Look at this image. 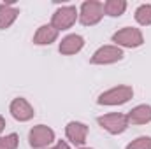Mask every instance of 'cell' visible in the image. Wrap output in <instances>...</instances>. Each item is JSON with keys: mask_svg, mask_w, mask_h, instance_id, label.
<instances>
[{"mask_svg": "<svg viewBox=\"0 0 151 149\" xmlns=\"http://www.w3.org/2000/svg\"><path fill=\"white\" fill-rule=\"evenodd\" d=\"M97 121H99V125H100L106 132H109L111 135L123 133V132L128 128V117H127V114H121V112L104 114V116H100Z\"/></svg>", "mask_w": 151, "mask_h": 149, "instance_id": "5", "label": "cell"}, {"mask_svg": "<svg viewBox=\"0 0 151 149\" xmlns=\"http://www.w3.org/2000/svg\"><path fill=\"white\" fill-rule=\"evenodd\" d=\"M18 144H19V137L16 133L0 137V149H18Z\"/></svg>", "mask_w": 151, "mask_h": 149, "instance_id": "16", "label": "cell"}, {"mask_svg": "<svg viewBox=\"0 0 151 149\" xmlns=\"http://www.w3.org/2000/svg\"><path fill=\"white\" fill-rule=\"evenodd\" d=\"M9 111L12 114V117L14 119H18V121H21V123H25V121H30L32 117H34V107L27 102V98H14L12 102H11V107H9Z\"/></svg>", "mask_w": 151, "mask_h": 149, "instance_id": "8", "label": "cell"}, {"mask_svg": "<svg viewBox=\"0 0 151 149\" xmlns=\"http://www.w3.org/2000/svg\"><path fill=\"white\" fill-rule=\"evenodd\" d=\"M127 149H151V137H137L127 146Z\"/></svg>", "mask_w": 151, "mask_h": 149, "instance_id": "17", "label": "cell"}, {"mask_svg": "<svg viewBox=\"0 0 151 149\" xmlns=\"http://www.w3.org/2000/svg\"><path fill=\"white\" fill-rule=\"evenodd\" d=\"M128 117V125H146V123H151V105H146V104H141L137 107H134L132 111L127 114Z\"/></svg>", "mask_w": 151, "mask_h": 149, "instance_id": "12", "label": "cell"}, {"mask_svg": "<svg viewBox=\"0 0 151 149\" xmlns=\"http://www.w3.org/2000/svg\"><path fill=\"white\" fill-rule=\"evenodd\" d=\"M134 97V90L132 86H114L111 90L104 91L99 98H97V104L99 105H123L127 104L130 98Z\"/></svg>", "mask_w": 151, "mask_h": 149, "instance_id": "1", "label": "cell"}, {"mask_svg": "<svg viewBox=\"0 0 151 149\" xmlns=\"http://www.w3.org/2000/svg\"><path fill=\"white\" fill-rule=\"evenodd\" d=\"M65 135L74 146H83L86 142V137H88V126L84 123H79V121H70L65 126Z\"/></svg>", "mask_w": 151, "mask_h": 149, "instance_id": "9", "label": "cell"}, {"mask_svg": "<svg viewBox=\"0 0 151 149\" xmlns=\"http://www.w3.org/2000/svg\"><path fill=\"white\" fill-rule=\"evenodd\" d=\"M125 11H127V2H125V0H107V2L104 4V12H106L107 16L118 18V16H121Z\"/></svg>", "mask_w": 151, "mask_h": 149, "instance_id": "14", "label": "cell"}, {"mask_svg": "<svg viewBox=\"0 0 151 149\" xmlns=\"http://www.w3.org/2000/svg\"><path fill=\"white\" fill-rule=\"evenodd\" d=\"M4 128H5V119H4V116H0V133L4 132Z\"/></svg>", "mask_w": 151, "mask_h": 149, "instance_id": "19", "label": "cell"}, {"mask_svg": "<svg viewBox=\"0 0 151 149\" xmlns=\"http://www.w3.org/2000/svg\"><path fill=\"white\" fill-rule=\"evenodd\" d=\"M47 149H70V148H69V144H67V142L60 140V142H56L53 148H47Z\"/></svg>", "mask_w": 151, "mask_h": 149, "instance_id": "18", "label": "cell"}, {"mask_svg": "<svg viewBox=\"0 0 151 149\" xmlns=\"http://www.w3.org/2000/svg\"><path fill=\"white\" fill-rule=\"evenodd\" d=\"M113 42H116L118 47H139L144 44V35L139 28L125 27L113 35Z\"/></svg>", "mask_w": 151, "mask_h": 149, "instance_id": "3", "label": "cell"}, {"mask_svg": "<svg viewBox=\"0 0 151 149\" xmlns=\"http://www.w3.org/2000/svg\"><path fill=\"white\" fill-rule=\"evenodd\" d=\"M81 149H90V148H81Z\"/></svg>", "mask_w": 151, "mask_h": 149, "instance_id": "20", "label": "cell"}, {"mask_svg": "<svg viewBox=\"0 0 151 149\" xmlns=\"http://www.w3.org/2000/svg\"><path fill=\"white\" fill-rule=\"evenodd\" d=\"M58 34L60 32L53 25H42V27L37 28V32L34 35V44H37V46H49V44H53L58 39Z\"/></svg>", "mask_w": 151, "mask_h": 149, "instance_id": "11", "label": "cell"}, {"mask_svg": "<svg viewBox=\"0 0 151 149\" xmlns=\"http://www.w3.org/2000/svg\"><path fill=\"white\" fill-rule=\"evenodd\" d=\"M28 142L34 149H47L55 142V132L46 125H37L30 130Z\"/></svg>", "mask_w": 151, "mask_h": 149, "instance_id": "6", "label": "cell"}, {"mask_svg": "<svg viewBox=\"0 0 151 149\" xmlns=\"http://www.w3.org/2000/svg\"><path fill=\"white\" fill-rule=\"evenodd\" d=\"M104 18V4L99 0H86L79 9V21L84 27H93Z\"/></svg>", "mask_w": 151, "mask_h": 149, "instance_id": "2", "label": "cell"}, {"mask_svg": "<svg viewBox=\"0 0 151 149\" xmlns=\"http://www.w3.org/2000/svg\"><path fill=\"white\" fill-rule=\"evenodd\" d=\"M12 4H14L12 0L0 4V30L9 28V27L16 21L18 14H19V11H18L16 7H12Z\"/></svg>", "mask_w": 151, "mask_h": 149, "instance_id": "13", "label": "cell"}, {"mask_svg": "<svg viewBox=\"0 0 151 149\" xmlns=\"http://www.w3.org/2000/svg\"><path fill=\"white\" fill-rule=\"evenodd\" d=\"M135 21L142 27H150L151 25V4H142L137 7L135 11Z\"/></svg>", "mask_w": 151, "mask_h": 149, "instance_id": "15", "label": "cell"}, {"mask_svg": "<svg viewBox=\"0 0 151 149\" xmlns=\"http://www.w3.org/2000/svg\"><path fill=\"white\" fill-rule=\"evenodd\" d=\"M123 49L118 47V46H102L99 47L93 56L90 58V62L93 65H111V63H116L119 60H123Z\"/></svg>", "mask_w": 151, "mask_h": 149, "instance_id": "7", "label": "cell"}, {"mask_svg": "<svg viewBox=\"0 0 151 149\" xmlns=\"http://www.w3.org/2000/svg\"><path fill=\"white\" fill-rule=\"evenodd\" d=\"M77 18H79V12H77V9L74 5H63V7L55 11V14L51 18V25L58 32L69 30V28H72V25L76 23Z\"/></svg>", "mask_w": 151, "mask_h": 149, "instance_id": "4", "label": "cell"}, {"mask_svg": "<svg viewBox=\"0 0 151 149\" xmlns=\"http://www.w3.org/2000/svg\"><path fill=\"white\" fill-rule=\"evenodd\" d=\"M83 46H84V39L81 37V35H77V34H70V35L62 39L58 51L62 54H65V56H70V54L79 53L83 49Z\"/></svg>", "mask_w": 151, "mask_h": 149, "instance_id": "10", "label": "cell"}]
</instances>
